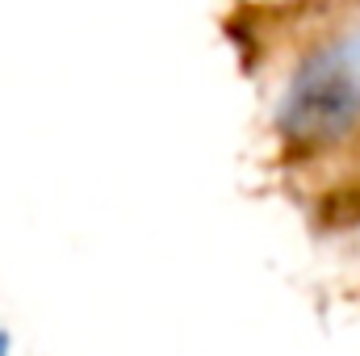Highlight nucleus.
<instances>
[{
  "label": "nucleus",
  "mask_w": 360,
  "mask_h": 356,
  "mask_svg": "<svg viewBox=\"0 0 360 356\" xmlns=\"http://www.w3.org/2000/svg\"><path fill=\"white\" fill-rule=\"evenodd\" d=\"M0 356H8V331H0Z\"/></svg>",
  "instance_id": "f03ea898"
},
{
  "label": "nucleus",
  "mask_w": 360,
  "mask_h": 356,
  "mask_svg": "<svg viewBox=\"0 0 360 356\" xmlns=\"http://www.w3.org/2000/svg\"><path fill=\"white\" fill-rule=\"evenodd\" d=\"M276 130L297 147H340L360 134V21L327 30L289 72Z\"/></svg>",
  "instance_id": "f257e3e1"
}]
</instances>
